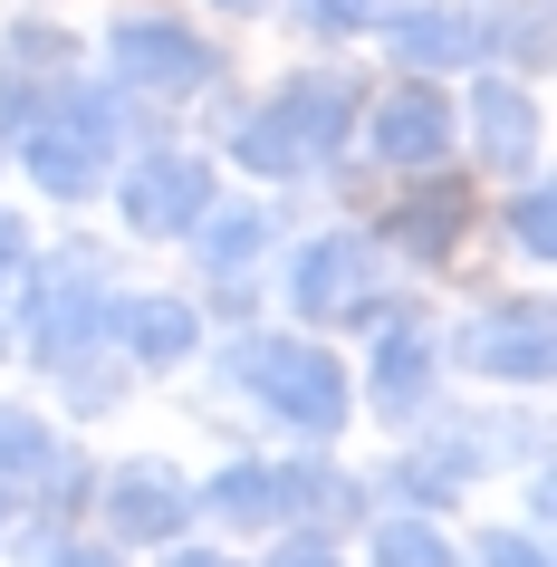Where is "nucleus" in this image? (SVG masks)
<instances>
[{
  "instance_id": "4",
  "label": "nucleus",
  "mask_w": 557,
  "mask_h": 567,
  "mask_svg": "<svg viewBox=\"0 0 557 567\" xmlns=\"http://www.w3.org/2000/svg\"><path fill=\"white\" fill-rule=\"evenodd\" d=\"M106 337V289H96V269L87 260H49L39 269V289H30V347L39 365H78Z\"/></svg>"
},
{
  "instance_id": "17",
  "label": "nucleus",
  "mask_w": 557,
  "mask_h": 567,
  "mask_svg": "<svg viewBox=\"0 0 557 567\" xmlns=\"http://www.w3.org/2000/svg\"><path fill=\"white\" fill-rule=\"evenodd\" d=\"M0 472H20V481H59V472H68V443H59L39 414L0 404Z\"/></svg>"
},
{
  "instance_id": "22",
  "label": "nucleus",
  "mask_w": 557,
  "mask_h": 567,
  "mask_svg": "<svg viewBox=\"0 0 557 567\" xmlns=\"http://www.w3.org/2000/svg\"><path fill=\"white\" fill-rule=\"evenodd\" d=\"M471 49H509L519 68H548V20H538V10H509L491 30H471Z\"/></svg>"
},
{
  "instance_id": "12",
  "label": "nucleus",
  "mask_w": 557,
  "mask_h": 567,
  "mask_svg": "<svg viewBox=\"0 0 557 567\" xmlns=\"http://www.w3.org/2000/svg\"><path fill=\"white\" fill-rule=\"evenodd\" d=\"M471 135H481V154H491V174H519L528 154H538V106H528L519 87L481 78V87H471Z\"/></svg>"
},
{
  "instance_id": "11",
  "label": "nucleus",
  "mask_w": 557,
  "mask_h": 567,
  "mask_svg": "<svg viewBox=\"0 0 557 567\" xmlns=\"http://www.w3.org/2000/svg\"><path fill=\"white\" fill-rule=\"evenodd\" d=\"M289 299L308 308V318H337V308H365V240H347V231L308 240V250H298V269H289Z\"/></svg>"
},
{
  "instance_id": "3",
  "label": "nucleus",
  "mask_w": 557,
  "mask_h": 567,
  "mask_svg": "<svg viewBox=\"0 0 557 567\" xmlns=\"http://www.w3.org/2000/svg\"><path fill=\"white\" fill-rule=\"evenodd\" d=\"M240 385L269 414H289L298 433H337L347 423V365L308 347V337H240Z\"/></svg>"
},
{
  "instance_id": "30",
  "label": "nucleus",
  "mask_w": 557,
  "mask_h": 567,
  "mask_svg": "<svg viewBox=\"0 0 557 567\" xmlns=\"http://www.w3.org/2000/svg\"><path fill=\"white\" fill-rule=\"evenodd\" d=\"M221 10H260V0H221Z\"/></svg>"
},
{
  "instance_id": "24",
  "label": "nucleus",
  "mask_w": 557,
  "mask_h": 567,
  "mask_svg": "<svg viewBox=\"0 0 557 567\" xmlns=\"http://www.w3.org/2000/svg\"><path fill=\"white\" fill-rule=\"evenodd\" d=\"M481 567H548V548H538L528 529H491L481 538Z\"/></svg>"
},
{
  "instance_id": "1",
  "label": "nucleus",
  "mask_w": 557,
  "mask_h": 567,
  "mask_svg": "<svg viewBox=\"0 0 557 567\" xmlns=\"http://www.w3.org/2000/svg\"><path fill=\"white\" fill-rule=\"evenodd\" d=\"M20 135H30V174H39V193H59V203H78V193H96V183H106V164H116V96L106 87H59L49 96V106H39L30 125H20Z\"/></svg>"
},
{
  "instance_id": "10",
  "label": "nucleus",
  "mask_w": 557,
  "mask_h": 567,
  "mask_svg": "<svg viewBox=\"0 0 557 567\" xmlns=\"http://www.w3.org/2000/svg\"><path fill=\"white\" fill-rule=\"evenodd\" d=\"M471 365H481V375H509V385H538V375L557 365L548 308H509V318H481V328H471Z\"/></svg>"
},
{
  "instance_id": "18",
  "label": "nucleus",
  "mask_w": 557,
  "mask_h": 567,
  "mask_svg": "<svg viewBox=\"0 0 557 567\" xmlns=\"http://www.w3.org/2000/svg\"><path fill=\"white\" fill-rule=\"evenodd\" d=\"M203 509H212V519H231V529H269V519H279V481H269V472H221L203 491Z\"/></svg>"
},
{
  "instance_id": "28",
  "label": "nucleus",
  "mask_w": 557,
  "mask_h": 567,
  "mask_svg": "<svg viewBox=\"0 0 557 567\" xmlns=\"http://www.w3.org/2000/svg\"><path fill=\"white\" fill-rule=\"evenodd\" d=\"M49 567H125V558H116V548H59Z\"/></svg>"
},
{
  "instance_id": "6",
  "label": "nucleus",
  "mask_w": 557,
  "mask_h": 567,
  "mask_svg": "<svg viewBox=\"0 0 557 567\" xmlns=\"http://www.w3.org/2000/svg\"><path fill=\"white\" fill-rule=\"evenodd\" d=\"M68 68H78L68 30H39V20H20V30H10V49H0V135H20V125H30L59 87H78Z\"/></svg>"
},
{
  "instance_id": "21",
  "label": "nucleus",
  "mask_w": 557,
  "mask_h": 567,
  "mask_svg": "<svg viewBox=\"0 0 557 567\" xmlns=\"http://www.w3.org/2000/svg\"><path fill=\"white\" fill-rule=\"evenodd\" d=\"M375 567H452V538H442L433 519H384Z\"/></svg>"
},
{
  "instance_id": "16",
  "label": "nucleus",
  "mask_w": 557,
  "mask_h": 567,
  "mask_svg": "<svg viewBox=\"0 0 557 567\" xmlns=\"http://www.w3.org/2000/svg\"><path fill=\"white\" fill-rule=\"evenodd\" d=\"M394 59L404 68H462L471 59V20L462 10H404L394 20Z\"/></svg>"
},
{
  "instance_id": "13",
  "label": "nucleus",
  "mask_w": 557,
  "mask_h": 567,
  "mask_svg": "<svg viewBox=\"0 0 557 567\" xmlns=\"http://www.w3.org/2000/svg\"><path fill=\"white\" fill-rule=\"evenodd\" d=\"M106 337H125L135 365H174V357H193V308L183 299H106Z\"/></svg>"
},
{
  "instance_id": "8",
  "label": "nucleus",
  "mask_w": 557,
  "mask_h": 567,
  "mask_svg": "<svg viewBox=\"0 0 557 567\" xmlns=\"http://www.w3.org/2000/svg\"><path fill=\"white\" fill-rule=\"evenodd\" d=\"M106 519H116V548H145V538H174L193 519V491H183L164 462H125L106 481Z\"/></svg>"
},
{
  "instance_id": "29",
  "label": "nucleus",
  "mask_w": 557,
  "mask_h": 567,
  "mask_svg": "<svg viewBox=\"0 0 557 567\" xmlns=\"http://www.w3.org/2000/svg\"><path fill=\"white\" fill-rule=\"evenodd\" d=\"M174 567H231V558H212V548H203V558H174Z\"/></svg>"
},
{
  "instance_id": "2",
  "label": "nucleus",
  "mask_w": 557,
  "mask_h": 567,
  "mask_svg": "<svg viewBox=\"0 0 557 567\" xmlns=\"http://www.w3.org/2000/svg\"><path fill=\"white\" fill-rule=\"evenodd\" d=\"M347 125H355V87L347 78H289V87L250 116L240 164H260V174H308L318 154L347 145Z\"/></svg>"
},
{
  "instance_id": "14",
  "label": "nucleus",
  "mask_w": 557,
  "mask_h": 567,
  "mask_svg": "<svg viewBox=\"0 0 557 567\" xmlns=\"http://www.w3.org/2000/svg\"><path fill=\"white\" fill-rule=\"evenodd\" d=\"M384 231L404 240L413 260H442V250H452V240L471 231V193H462V183H423V193H413V203L394 212Z\"/></svg>"
},
{
  "instance_id": "26",
  "label": "nucleus",
  "mask_w": 557,
  "mask_h": 567,
  "mask_svg": "<svg viewBox=\"0 0 557 567\" xmlns=\"http://www.w3.org/2000/svg\"><path fill=\"white\" fill-rule=\"evenodd\" d=\"M269 567H347V558L318 548V538H289V548H269Z\"/></svg>"
},
{
  "instance_id": "31",
  "label": "nucleus",
  "mask_w": 557,
  "mask_h": 567,
  "mask_svg": "<svg viewBox=\"0 0 557 567\" xmlns=\"http://www.w3.org/2000/svg\"><path fill=\"white\" fill-rule=\"evenodd\" d=\"M0 519H10V501H0Z\"/></svg>"
},
{
  "instance_id": "25",
  "label": "nucleus",
  "mask_w": 557,
  "mask_h": 567,
  "mask_svg": "<svg viewBox=\"0 0 557 567\" xmlns=\"http://www.w3.org/2000/svg\"><path fill=\"white\" fill-rule=\"evenodd\" d=\"M327 30H365V20H384V0H308Z\"/></svg>"
},
{
  "instance_id": "5",
  "label": "nucleus",
  "mask_w": 557,
  "mask_h": 567,
  "mask_svg": "<svg viewBox=\"0 0 557 567\" xmlns=\"http://www.w3.org/2000/svg\"><path fill=\"white\" fill-rule=\"evenodd\" d=\"M106 68H116V87H135V96H193L212 78V49L183 30V20H116Z\"/></svg>"
},
{
  "instance_id": "15",
  "label": "nucleus",
  "mask_w": 557,
  "mask_h": 567,
  "mask_svg": "<svg viewBox=\"0 0 557 567\" xmlns=\"http://www.w3.org/2000/svg\"><path fill=\"white\" fill-rule=\"evenodd\" d=\"M423 385H433V337H423V328H394L375 347V404H384V414H413Z\"/></svg>"
},
{
  "instance_id": "19",
  "label": "nucleus",
  "mask_w": 557,
  "mask_h": 567,
  "mask_svg": "<svg viewBox=\"0 0 557 567\" xmlns=\"http://www.w3.org/2000/svg\"><path fill=\"white\" fill-rule=\"evenodd\" d=\"M193 231H203V260H212V269H240V260H260L269 212H203Z\"/></svg>"
},
{
  "instance_id": "9",
  "label": "nucleus",
  "mask_w": 557,
  "mask_h": 567,
  "mask_svg": "<svg viewBox=\"0 0 557 567\" xmlns=\"http://www.w3.org/2000/svg\"><path fill=\"white\" fill-rule=\"evenodd\" d=\"M375 154H384V164H404V174L442 164V154H452V96L423 87V78H413V87H394V96L375 106Z\"/></svg>"
},
{
  "instance_id": "7",
  "label": "nucleus",
  "mask_w": 557,
  "mask_h": 567,
  "mask_svg": "<svg viewBox=\"0 0 557 567\" xmlns=\"http://www.w3.org/2000/svg\"><path fill=\"white\" fill-rule=\"evenodd\" d=\"M212 212V164L203 154H154V164H135V174H125V221H135V231H193V221H203Z\"/></svg>"
},
{
  "instance_id": "20",
  "label": "nucleus",
  "mask_w": 557,
  "mask_h": 567,
  "mask_svg": "<svg viewBox=\"0 0 557 567\" xmlns=\"http://www.w3.org/2000/svg\"><path fill=\"white\" fill-rule=\"evenodd\" d=\"M471 472H481V452H471V433H462V443H442V452H413V462H404V491H413V501H452Z\"/></svg>"
},
{
  "instance_id": "27",
  "label": "nucleus",
  "mask_w": 557,
  "mask_h": 567,
  "mask_svg": "<svg viewBox=\"0 0 557 567\" xmlns=\"http://www.w3.org/2000/svg\"><path fill=\"white\" fill-rule=\"evenodd\" d=\"M30 260V231H20V221H10V212H0V279H10V269Z\"/></svg>"
},
{
  "instance_id": "23",
  "label": "nucleus",
  "mask_w": 557,
  "mask_h": 567,
  "mask_svg": "<svg viewBox=\"0 0 557 567\" xmlns=\"http://www.w3.org/2000/svg\"><path fill=\"white\" fill-rule=\"evenodd\" d=\"M548 193H519V203H509V240H519V250H528V260H548V250H557V221H548Z\"/></svg>"
}]
</instances>
